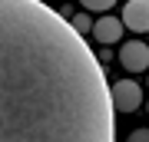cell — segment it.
Wrapping results in <instances>:
<instances>
[{
	"instance_id": "obj_1",
	"label": "cell",
	"mask_w": 149,
	"mask_h": 142,
	"mask_svg": "<svg viewBox=\"0 0 149 142\" xmlns=\"http://www.w3.org/2000/svg\"><path fill=\"white\" fill-rule=\"evenodd\" d=\"M113 112L73 23L43 0H0V142H116Z\"/></svg>"
},
{
	"instance_id": "obj_2",
	"label": "cell",
	"mask_w": 149,
	"mask_h": 142,
	"mask_svg": "<svg viewBox=\"0 0 149 142\" xmlns=\"http://www.w3.org/2000/svg\"><path fill=\"white\" fill-rule=\"evenodd\" d=\"M109 99H113V109L116 112H136L143 106V89L133 79H119V83L109 86Z\"/></svg>"
},
{
	"instance_id": "obj_3",
	"label": "cell",
	"mask_w": 149,
	"mask_h": 142,
	"mask_svg": "<svg viewBox=\"0 0 149 142\" xmlns=\"http://www.w3.org/2000/svg\"><path fill=\"white\" fill-rule=\"evenodd\" d=\"M119 63L129 69V73H146L149 69V46L143 40H126L119 46Z\"/></svg>"
},
{
	"instance_id": "obj_4",
	"label": "cell",
	"mask_w": 149,
	"mask_h": 142,
	"mask_svg": "<svg viewBox=\"0 0 149 142\" xmlns=\"http://www.w3.org/2000/svg\"><path fill=\"white\" fill-rule=\"evenodd\" d=\"M123 26L133 33H146L149 30V0H129L123 7Z\"/></svg>"
},
{
	"instance_id": "obj_5",
	"label": "cell",
	"mask_w": 149,
	"mask_h": 142,
	"mask_svg": "<svg viewBox=\"0 0 149 142\" xmlns=\"http://www.w3.org/2000/svg\"><path fill=\"white\" fill-rule=\"evenodd\" d=\"M123 20H116V17H109V13H103L100 20L93 23V37L100 40V43H119L123 40Z\"/></svg>"
},
{
	"instance_id": "obj_6",
	"label": "cell",
	"mask_w": 149,
	"mask_h": 142,
	"mask_svg": "<svg viewBox=\"0 0 149 142\" xmlns=\"http://www.w3.org/2000/svg\"><path fill=\"white\" fill-rule=\"evenodd\" d=\"M70 23H73V30L80 33V37H86V33H93V23H96V20H90L86 13H76V17H73Z\"/></svg>"
},
{
	"instance_id": "obj_7",
	"label": "cell",
	"mask_w": 149,
	"mask_h": 142,
	"mask_svg": "<svg viewBox=\"0 0 149 142\" xmlns=\"http://www.w3.org/2000/svg\"><path fill=\"white\" fill-rule=\"evenodd\" d=\"M80 3L86 7V10H109L116 0H80Z\"/></svg>"
},
{
	"instance_id": "obj_8",
	"label": "cell",
	"mask_w": 149,
	"mask_h": 142,
	"mask_svg": "<svg viewBox=\"0 0 149 142\" xmlns=\"http://www.w3.org/2000/svg\"><path fill=\"white\" fill-rule=\"evenodd\" d=\"M126 142H149V129H136V132H129Z\"/></svg>"
}]
</instances>
